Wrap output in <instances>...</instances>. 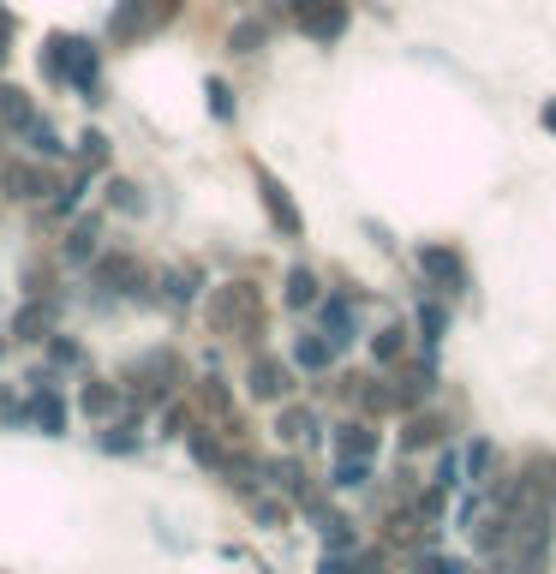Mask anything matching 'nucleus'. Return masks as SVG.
Masks as SVG:
<instances>
[{"instance_id": "nucleus-2", "label": "nucleus", "mask_w": 556, "mask_h": 574, "mask_svg": "<svg viewBox=\"0 0 556 574\" xmlns=\"http://www.w3.org/2000/svg\"><path fill=\"white\" fill-rule=\"evenodd\" d=\"M544 120H551V132H556V108H544Z\"/></svg>"}, {"instance_id": "nucleus-1", "label": "nucleus", "mask_w": 556, "mask_h": 574, "mask_svg": "<svg viewBox=\"0 0 556 574\" xmlns=\"http://www.w3.org/2000/svg\"><path fill=\"white\" fill-rule=\"evenodd\" d=\"M419 263H425V270H431V276H437V281H449V287H455V281H461V263L449 258V252H425V258H419Z\"/></svg>"}]
</instances>
